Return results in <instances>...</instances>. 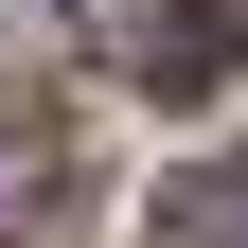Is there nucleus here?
I'll list each match as a JSON object with an SVG mask.
<instances>
[{
  "mask_svg": "<svg viewBox=\"0 0 248 248\" xmlns=\"http://www.w3.org/2000/svg\"><path fill=\"white\" fill-rule=\"evenodd\" d=\"M107 53L160 89V107H195V89L231 71V18H213V0H124V36H107Z\"/></svg>",
  "mask_w": 248,
  "mask_h": 248,
  "instance_id": "nucleus-1",
  "label": "nucleus"
},
{
  "mask_svg": "<svg viewBox=\"0 0 248 248\" xmlns=\"http://www.w3.org/2000/svg\"><path fill=\"white\" fill-rule=\"evenodd\" d=\"M53 195H71V107L53 89H0V248L36 231Z\"/></svg>",
  "mask_w": 248,
  "mask_h": 248,
  "instance_id": "nucleus-2",
  "label": "nucleus"
},
{
  "mask_svg": "<svg viewBox=\"0 0 248 248\" xmlns=\"http://www.w3.org/2000/svg\"><path fill=\"white\" fill-rule=\"evenodd\" d=\"M160 248H248V142H231V160H195V177L160 195Z\"/></svg>",
  "mask_w": 248,
  "mask_h": 248,
  "instance_id": "nucleus-3",
  "label": "nucleus"
}]
</instances>
